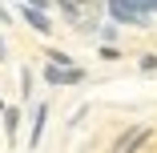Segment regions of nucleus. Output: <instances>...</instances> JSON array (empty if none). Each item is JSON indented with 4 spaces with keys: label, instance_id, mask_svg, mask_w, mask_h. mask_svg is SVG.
<instances>
[{
    "label": "nucleus",
    "instance_id": "obj_8",
    "mask_svg": "<svg viewBox=\"0 0 157 153\" xmlns=\"http://www.w3.org/2000/svg\"><path fill=\"white\" fill-rule=\"evenodd\" d=\"M97 56H101V60H121V48H117V44H101Z\"/></svg>",
    "mask_w": 157,
    "mask_h": 153
},
{
    "label": "nucleus",
    "instance_id": "obj_9",
    "mask_svg": "<svg viewBox=\"0 0 157 153\" xmlns=\"http://www.w3.org/2000/svg\"><path fill=\"white\" fill-rule=\"evenodd\" d=\"M20 81H24L20 89H24V97H28V93H33V89H36V85H33V81H36V77H33V69H20Z\"/></svg>",
    "mask_w": 157,
    "mask_h": 153
},
{
    "label": "nucleus",
    "instance_id": "obj_2",
    "mask_svg": "<svg viewBox=\"0 0 157 153\" xmlns=\"http://www.w3.org/2000/svg\"><path fill=\"white\" fill-rule=\"evenodd\" d=\"M44 85H56V89H65V85H81L85 81V69L73 65V69H60V65H44Z\"/></svg>",
    "mask_w": 157,
    "mask_h": 153
},
{
    "label": "nucleus",
    "instance_id": "obj_12",
    "mask_svg": "<svg viewBox=\"0 0 157 153\" xmlns=\"http://www.w3.org/2000/svg\"><path fill=\"white\" fill-rule=\"evenodd\" d=\"M20 4H33V8H48V0H20Z\"/></svg>",
    "mask_w": 157,
    "mask_h": 153
},
{
    "label": "nucleus",
    "instance_id": "obj_5",
    "mask_svg": "<svg viewBox=\"0 0 157 153\" xmlns=\"http://www.w3.org/2000/svg\"><path fill=\"white\" fill-rule=\"evenodd\" d=\"M44 121H48V101H40V105H36V113H33V133H28V145H36V141H40Z\"/></svg>",
    "mask_w": 157,
    "mask_h": 153
},
{
    "label": "nucleus",
    "instance_id": "obj_14",
    "mask_svg": "<svg viewBox=\"0 0 157 153\" xmlns=\"http://www.w3.org/2000/svg\"><path fill=\"white\" fill-rule=\"evenodd\" d=\"M73 4H81V8H85V4H93V0H73Z\"/></svg>",
    "mask_w": 157,
    "mask_h": 153
},
{
    "label": "nucleus",
    "instance_id": "obj_6",
    "mask_svg": "<svg viewBox=\"0 0 157 153\" xmlns=\"http://www.w3.org/2000/svg\"><path fill=\"white\" fill-rule=\"evenodd\" d=\"M48 65H60V69H73L77 60H73V52H65V48H48Z\"/></svg>",
    "mask_w": 157,
    "mask_h": 153
},
{
    "label": "nucleus",
    "instance_id": "obj_4",
    "mask_svg": "<svg viewBox=\"0 0 157 153\" xmlns=\"http://www.w3.org/2000/svg\"><path fill=\"white\" fill-rule=\"evenodd\" d=\"M0 117H4V137L16 141V133H20V117H24V113H20L16 105H4V113H0Z\"/></svg>",
    "mask_w": 157,
    "mask_h": 153
},
{
    "label": "nucleus",
    "instance_id": "obj_3",
    "mask_svg": "<svg viewBox=\"0 0 157 153\" xmlns=\"http://www.w3.org/2000/svg\"><path fill=\"white\" fill-rule=\"evenodd\" d=\"M20 16L28 20V28H36V33H52V20H48V12L44 8H33V4H20Z\"/></svg>",
    "mask_w": 157,
    "mask_h": 153
},
{
    "label": "nucleus",
    "instance_id": "obj_1",
    "mask_svg": "<svg viewBox=\"0 0 157 153\" xmlns=\"http://www.w3.org/2000/svg\"><path fill=\"white\" fill-rule=\"evenodd\" d=\"M109 16H113L117 24H137V28L149 24V8H145V0H109Z\"/></svg>",
    "mask_w": 157,
    "mask_h": 153
},
{
    "label": "nucleus",
    "instance_id": "obj_15",
    "mask_svg": "<svg viewBox=\"0 0 157 153\" xmlns=\"http://www.w3.org/2000/svg\"><path fill=\"white\" fill-rule=\"evenodd\" d=\"M0 113H4V101H0Z\"/></svg>",
    "mask_w": 157,
    "mask_h": 153
},
{
    "label": "nucleus",
    "instance_id": "obj_10",
    "mask_svg": "<svg viewBox=\"0 0 157 153\" xmlns=\"http://www.w3.org/2000/svg\"><path fill=\"white\" fill-rule=\"evenodd\" d=\"M153 69H157V56H153V52L141 56V73H153Z\"/></svg>",
    "mask_w": 157,
    "mask_h": 153
},
{
    "label": "nucleus",
    "instance_id": "obj_7",
    "mask_svg": "<svg viewBox=\"0 0 157 153\" xmlns=\"http://www.w3.org/2000/svg\"><path fill=\"white\" fill-rule=\"evenodd\" d=\"M97 36H101L105 44H117V24H101V28H97Z\"/></svg>",
    "mask_w": 157,
    "mask_h": 153
},
{
    "label": "nucleus",
    "instance_id": "obj_13",
    "mask_svg": "<svg viewBox=\"0 0 157 153\" xmlns=\"http://www.w3.org/2000/svg\"><path fill=\"white\" fill-rule=\"evenodd\" d=\"M0 20H4V24H12V16H8V12H4V4H0Z\"/></svg>",
    "mask_w": 157,
    "mask_h": 153
},
{
    "label": "nucleus",
    "instance_id": "obj_11",
    "mask_svg": "<svg viewBox=\"0 0 157 153\" xmlns=\"http://www.w3.org/2000/svg\"><path fill=\"white\" fill-rule=\"evenodd\" d=\"M8 60V40H4V33H0V65Z\"/></svg>",
    "mask_w": 157,
    "mask_h": 153
}]
</instances>
